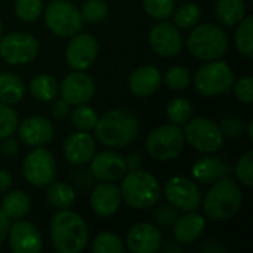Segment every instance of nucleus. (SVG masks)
Instances as JSON below:
<instances>
[{"label": "nucleus", "instance_id": "nucleus-1", "mask_svg": "<svg viewBox=\"0 0 253 253\" xmlns=\"http://www.w3.org/2000/svg\"><path fill=\"white\" fill-rule=\"evenodd\" d=\"M95 136L104 147L123 148L132 144L139 133V122L136 116L123 108L105 111L98 117L95 126Z\"/></svg>", "mask_w": 253, "mask_h": 253}, {"label": "nucleus", "instance_id": "nucleus-2", "mask_svg": "<svg viewBox=\"0 0 253 253\" xmlns=\"http://www.w3.org/2000/svg\"><path fill=\"white\" fill-rule=\"evenodd\" d=\"M49 231L53 249L59 253L82 252L89 242L86 222L79 213L70 209H62L53 215Z\"/></svg>", "mask_w": 253, "mask_h": 253}, {"label": "nucleus", "instance_id": "nucleus-3", "mask_svg": "<svg viewBox=\"0 0 253 253\" xmlns=\"http://www.w3.org/2000/svg\"><path fill=\"white\" fill-rule=\"evenodd\" d=\"M243 196L242 191L231 178L222 176L212 184L211 190L202 199L205 215L212 221H230L242 209Z\"/></svg>", "mask_w": 253, "mask_h": 253}, {"label": "nucleus", "instance_id": "nucleus-4", "mask_svg": "<svg viewBox=\"0 0 253 253\" xmlns=\"http://www.w3.org/2000/svg\"><path fill=\"white\" fill-rule=\"evenodd\" d=\"M120 194L122 200L132 209L144 211L157 205L162 187L157 178L148 172L129 170L120 179Z\"/></svg>", "mask_w": 253, "mask_h": 253}, {"label": "nucleus", "instance_id": "nucleus-5", "mask_svg": "<svg viewBox=\"0 0 253 253\" xmlns=\"http://www.w3.org/2000/svg\"><path fill=\"white\" fill-rule=\"evenodd\" d=\"M228 36L218 24H202L191 28L187 37V47L193 56L202 61L219 59L228 50Z\"/></svg>", "mask_w": 253, "mask_h": 253}, {"label": "nucleus", "instance_id": "nucleus-6", "mask_svg": "<svg viewBox=\"0 0 253 253\" xmlns=\"http://www.w3.org/2000/svg\"><path fill=\"white\" fill-rule=\"evenodd\" d=\"M147 153L157 162H170L181 156L185 147L184 132L178 125L165 123L150 132L145 141Z\"/></svg>", "mask_w": 253, "mask_h": 253}, {"label": "nucleus", "instance_id": "nucleus-7", "mask_svg": "<svg viewBox=\"0 0 253 253\" xmlns=\"http://www.w3.org/2000/svg\"><path fill=\"white\" fill-rule=\"evenodd\" d=\"M234 73L231 67L219 59L206 61L194 74V87L203 96H219L231 90Z\"/></svg>", "mask_w": 253, "mask_h": 253}, {"label": "nucleus", "instance_id": "nucleus-8", "mask_svg": "<svg viewBox=\"0 0 253 253\" xmlns=\"http://www.w3.org/2000/svg\"><path fill=\"white\" fill-rule=\"evenodd\" d=\"M184 126L185 127L182 132L185 142H188L199 153H216L224 144V136L219 130V126L213 120L206 117H191Z\"/></svg>", "mask_w": 253, "mask_h": 253}, {"label": "nucleus", "instance_id": "nucleus-9", "mask_svg": "<svg viewBox=\"0 0 253 253\" xmlns=\"http://www.w3.org/2000/svg\"><path fill=\"white\" fill-rule=\"evenodd\" d=\"M46 27L59 37H71L83 28L80 10L68 0H53L44 10Z\"/></svg>", "mask_w": 253, "mask_h": 253}, {"label": "nucleus", "instance_id": "nucleus-10", "mask_svg": "<svg viewBox=\"0 0 253 253\" xmlns=\"http://www.w3.org/2000/svg\"><path fill=\"white\" fill-rule=\"evenodd\" d=\"M22 173L25 181L37 188L47 187L56 176V162L53 154L42 147H33L22 162Z\"/></svg>", "mask_w": 253, "mask_h": 253}, {"label": "nucleus", "instance_id": "nucleus-11", "mask_svg": "<svg viewBox=\"0 0 253 253\" xmlns=\"http://www.w3.org/2000/svg\"><path fill=\"white\" fill-rule=\"evenodd\" d=\"M39 42L34 36L22 31L7 33L0 37V56L10 65H24L36 59Z\"/></svg>", "mask_w": 253, "mask_h": 253}, {"label": "nucleus", "instance_id": "nucleus-12", "mask_svg": "<svg viewBox=\"0 0 253 253\" xmlns=\"http://www.w3.org/2000/svg\"><path fill=\"white\" fill-rule=\"evenodd\" d=\"M168 203L182 212H194L202 206V191L199 185L185 176H173L165 185Z\"/></svg>", "mask_w": 253, "mask_h": 253}, {"label": "nucleus", "instance_id": "nucleus-13", "mask_svg": "<svg viewBox=\"0 0 253 253\" xmlns=\"http://www.w3.org/2000/svg\"><path fill=\"white\" fill-rule=\"evenodd\" d=\"M99 46L96 39L89 33H77L65 49V61L73 71H84L93 65L98 58Z\"/></svg>", "mask_w": 253, "mask_h": 253}, {"label": "nucleus", "instance_id": "nucleus-14", "mask_svg": "<svg viewBox=\"0 0 253 253\" xmlns=\"http://www.w3.org/2000/svg\"><path fill=\"white\" fill-rule=\"evenodd\" d=\"M148 42L153 52L162 58L176 56L184 44L181 30L173 22H169L166 19L151 28Z\"/></svg>", "mask_w": 253, "mask_h": 253}, {"label": "nucleus", "instance_id": "nucleus-15", "mask_svg": "<svg viewBox=\"0 0 253 253\" xmlns=\"http://www.w3.org/2000/svg\"><path fill=\"white\" fill-rule=\"evenodd\" d=\"M96 92V84L90 76L84 71H73L67 74L59 84L61 98L71 107L87 104L92 101Z\"/></svg>", "mask_w": 253, "mask_h": 253}, {"label": "nucleus", "instance_id": "nucleus-16", "mask_svg": "<svg viewBox=\"0 0 253 253\" xmlns=\"http://www.w3.org/2000/svg\"><path fill=\"white\" fill-rule=\"evenodd\" d=\"M9 248L13 253H39L43 248L40 231L34 224L18 219L9 227L7 237Z\"/></svg>", "mask_w": 253, "mask_h": 253}, {"label": "nucleus", "instance_id": "nucleus-17", "mask_svg": "<svg viewBox=\"0 0 253 253\" xmlns=\"http://www.w3.org/2000/svg\"><path fill=\"white\" fill-rule=\"evenodd\" d=\"M89 163L92 175L102 182H117L127 172L125 159L113 150L95 153Z\"/></svg>", "mask_w": 253, "mask_h": 253}, {"label": "nucleus", "instance_id": "nucleus-18", "mask_svg": "<svg viewBox=\"0 0 253 253\" xmlns=\"http://www.w3.org/2000/svg\"><path fill=\"white\" fill-rule=\"evenodd\" d=\"M18 138L28 147H42L52 141L55 127L47 117L31 116L18 123Z\"/></svg>", "mask_w": 253, "mask_h": 253}, {"label": "nucleus", "instance_id": "nucleus-19", "mask_svg": "<svg viewBox=\"0 0 253 253\" xmlns=\"http://www.w3.org/2000/svg\"><path fill=\"white\" fill-rule=\"evenodd\" d=\"M64 157L74 166L87 165L96 153L95 138L89 132H74L67 136L62 147Z\"/></svg>", "mask_w": 253, "mask_h": 253}, {"label": "nucleus", "instance_id": "nucleus-20", "mask_svg": "<svg viewBox=\"0 0 253 253\" xmlns=\"http://www.w3.org/2000/svg\"><path fill=\"white\" fill-rule=\"evenodd\" d=\"M122 205L120 188L114 182L98 184L90 194V208L99 218L113 216Z\"/></svg>", "mask_w": 253, "mask_h": 253}, {"label": "nucleus", "instance_id": "nucleus-21", "mask_svg": "<svg viewBox=\"0 0 253 253\" xmlns=\"http://www.w3.org/2000/svg\"><path fill=\"white\" fill-rule=\"evenodd\" d=\"M126 243L130 252L154 253L162 246V234L156 225L141 222L130 228V231L127 233Z\"/></svg>", "mask_w": 253, "mask_h": 253}, {"label": "nucleus", "instance_id": "nucleus-22", "mask_svg": "<svg viewBox=\"0 0 253 253\" xmlns=\"http://www.w3.org/2000/svg\"><path fill=\"white\" fill-rule=\"evenodd\" d=\"M162 84V73L153 65H142L129 76V90L139 98L151 96Z\"/></svg>", "mask_w": 253, "mask_h": 253}, {"label": "nucleus", "instance_id": "nucleus-23", "mask_svg": "<svg viewBox=\"0 0 253 253\" xmlns=\"http://www.w3.org/2000/svg\"><path fill=\"white\" fill-rule=\"evenodd\" d=\"M206 227V219L194 212H185V215H179L173 224V236L175 240L181 245H191L203 234Z\"/></svg>", "mask_w": 253, "mask_h": 253}, {"label": "nucleus", "instance_id": "nucleus-24", "mask_svg": "<svg viewBox=\"0 0 253 253\" xmlns=\"http://www.w3.org/2000/svg\"><path fill=\"white\" fill-rule=\"evenodd\" d=\"M227 165L222 159L216 156H203L197 159L191 168V173L194 181L205 184V185H212L218 179L227 175Z\"/></svg>", "mask_w": 253, "mask_h": 253}, {"label": "nucleus", "instance_id": "nucleus-25", "mask_svg": "<svg viewBox=\"0 0 253 253\" xmlns=\"http://www.w3.org/2000/svg\"><path fill=\"white\" fill-rule=\"evenodd\" d=\"M0 208L10 221L24 219L31 211V199L22 190H13L9 193L6 191Z\"/></svg>", "mask_w": 253, "mask_h": 253}, {"label": "nucleus", "instance_id": "nucleus-26", "mask_svg": "<svg viewBox=\"0 0 253 253\" xmlns=\"http://www.w3.org/2000/svg\"><path fill=\"white\" fill-rule=\"evenodd\" d=\"M25 83L19 76L10 71H0V102L13 105L24 99Z\"/></svg>", "mask_w": 253, "mask_h": 253}, {"label": "nucleus", "instance_id": "nucleus-27", "mask_svg": "<svg viewBox=\"0 0 253 253\" xmlns=\"http://www.w3.org/2000/svg\"><path fill=\"white\" fill-rule=\"evenodd\" d=\"M215 15L221 27H236L246 16L245 0H218Z\"/></svg>", "mask_w": 253, "mask_h": 253}, {"label": "nucleus", "instance_id": "nucleus-28", "mask_svg": "<svg viewBox=\"0 0 253 253\" xmlns=\"http://www.w3.org/2000/svg\"><path fill=\"white\" fill-rule=\"evenodd\" d=\"M28 89L34 99L40 102H50L59 93V83L53 76L47 73H40L30 80Z\"/></svg>", "mask_w": 253, "mask_h": 253}, {"label": "nucleus", "instance_id": "nucleus-29", "mask_svg": "<svg viewBox=\"0 0 253 253\" xmlns=\"http://www.w3.org/2000/svg\"><path fill=\"white\" fill-rule=\"evenodd\" d=\"M46 197L52 208L62 211V209H70L73 206V203L76 202V191L73 190L71 185L65 182L52 181L47 185Z\"/></svg>", "mask_w": 253, "mask_h": 253}, {"label": "nucleus", "instance_id": "nucleus-30", "mask_svg": "<svg viewBox=\"0 0 253 253\" xmlns=\"http://www.w3.org/2000/svg\"><path fill=\"white\" fill-rule=\"evenodd\" d=\"M70 122L76 127V130L80 132H90L95 129L96 122H98V113L89 107L87 104L82 105H74L73 110H70Z\"/></svg>", "mask_w": 253, "mask_h": 253}, {"label": "nucleus", "instance_id": "nucleus-31", "mask_svg": "<svg viewBox=\"0 0 253 253\" xmlns=\"http://www.w3.org/2000/svg\"><path fill=\"white\" fill-rule=\"evenodd\" d=\"M234 42H236V47L237 50L252 59L253 58V18L252 16H245L236 28V34H234Z\"/></svg>", "mask_w": 253, "mask_h": 253}, {"label": "nucleus", "instance_id": "nucleus-32", "mask_svg": "<svg viewBox=\"0 0 253 253\" xmlns=\"http://www.w3.org/2000/svg\"><path fill=\"white\" fill-rule=\"evenodd\" d=\"M173 24L179 30H191L200 21V9L196 3L187 1L173 10Z\"/></svg>", "mask_w": 253, "mask_h": 253}, {"label": "nucleus", "instance_id": "nucleus-33", "mask_svg": "<svg viewBox=\"0 0 253 253\" xmlns=\"http://www.w3.org/2000/svg\"><path fill=\"white\" fill-rule=\"evenodd\" d=\"M166 114L170 123L182 126L193 117V104L187 98H175L168 104Z\"/></svg>", "mask_w": 253, "mask_h": 253}, {"label": "nucleus", "instance_id": "nucleus-34", "mask_svg": "<svg viewBox=\"0 0 253 253\" xmlns=\"http://www.w3.org/2000/svg\"><path fill=\"white\" fill-rule=\"evenodd\" d=\"M162 80H165L166 86L172 90H185L191 84V73L187 67L175 65L162 76Z\"/></svg>", "mask_w": 253, "mask_h": 253}, {"label": "nucleus", "instance_id": "nucleus-35", "mask_svg": "<svg viewBox=\"0 0 253 253\" xmlns=\"http://www.w3.org/2000/svg\"><path fill=\"white\" fill-rule=\"evenodd\" d=\"M92 251L95 253H123L125 245L123 240L110 231L98 234L92 242Z\"/></svg>", "mask_w": 253, "mask_h": 253}, {"label": "nucleus", "instance_id": "nucleus-36", "mask_svg": "<svg viewBox=\"0 0 253 253\" xmlns=\"http://www.w3.org/2000/svg\"><path fill=\"white\" fill-rule=\"evenodd\" d=\"M108 12L110 6L105 0H86L80 9L83 21H87L90 24H98L104 21L108 16Z\"/></svg>", "mask_w": 253, "mask_h": 253}, {"label": "nucleus", "instance_id": "nucleus-37", "mask_svg": "<svg viewBox=\"0 0 253 253\" xmlns=\"http://www.w3.org/2000/svg\"><path fill=\"white\" fill-rule=\"evenodd\" d=\"M144 9L153 19L165 21L175 10V0H142Z\"/></svg>", "mask_w": 253, "mask_h": 253}, {"label": "nucleus", "instance_id": "nucleus-38", "mask_svg": "<svg viewBox=\"0 0 253 253\" xmlns=\"http://www.w3.org/2000/svg\"><path fill=\"white\" fill-rule=\"evenodd\" d=\"M16 16L24 22H34L43 12V0H16Z\"/></svg>", "mask_w": 253, "mask_h": 253}, {"label": "nucleus", "instance_id": "nucleus-39", "mask_svg": "<svg viewBox=\"0 0 253 253\" xmlns=\"http://www.w3.org/2000/svg\"><path fill=\"white\" fill-rule=\"evenodd\" d=\"M19 119L12 105L0 102V139L12 136L16 132Z\"/></svg>", "mask_w": 253, "mask_h": 253}, {"label": "nucleus", "instance_id": "nucleus-40", "mask_svg": "<svg viewBox=\"0 0 253 253\" xmlns=\"http://www.w3.org/2000/svg\"><path fill=\"white\" fill-rule=\"evenodd\" d=\"M234 173H236L237 181H239L242 185H245V187H248V188L252 187L253 151L249 150L248 153H245V154L237 160V163H236V166H234Z\"/></svg>", "mask_w": 253, "mask_h": 253}, {"label": "nucleus", "instance_id": "nucleus-41", "mask_svg": "<svg viewBox=\"0 0 253 253\" xmlns=\"http://www.w3.org/2000/svg\"><path fill=\"white\" fill-rule=\"evenodd\" d=\"M218 126H219V130H221L224 139L225 138L236 139V138L242 136L243 132H245V122L240 117H237V116H227V117H224L219 122Z\"/></svg>", "mask_w": 253, "mask_h": 253}, {"label": "nucleus", "instance_id": "nucleus-42", "mask_svg": "<svg viewBox=\"0 0 253 253\" xmlns=\"http://www.w3.org/2000/svg\"><path fill=\"white\" fill-rule=\"evenodd\" d=\"M178 216H179V209H176L170 203H163L157 206V209L154 211V221L160 227H172L178 219Z\"/></svg>", "mask_w": 253, "mask_h": 253}, {"label": "nucleus", "instance_id": "nucleus-43", "mask_svg": "<svg viewBox=\"0 0 253 253\" xmlns=\"http://www.w3.org/2000/svg\"><path fill=\"white\" fill-rule=\"evenodd\" d=\"M236 98L243 104H252L253 102V79L252 76H245L233 83V87Z\"/></svg>", "mask_w": 253, "mask_h": 253}, {"label": "nucleus", "instance_id": "nucleus-44", "mask_svg": "<svg viewBox=\"0 0 253 253\" xmlns=\"http://www.w3.org/2000/svg\"><path fill=\"white\" fill-rule=\"evenodd\" d=\"M50 102H52V105H50V114L55 119H64L65 116H68V113L71 110V105L68 102H65L62 98H59V99L55 98Z\"/></svg>", "mask_w": 253, "mask_h": 253}, {"label": "nucleus", "instance_id": "nucleus-45", "mask_svg": "<svg viewBox=\"0 0 253 253\" xmlns=\"http://www.w3.org/2000/svg\"><path fill=\"white\" fill-rule=\"evenodd\" d=\"M125 163H126L127 172L129 170H139L141 166H142V156L139 153H130L125 159Z\"/></svg>", "mask_w": 253, "mask_h": 253}, {"label": "nucleus", "instance_id": "nucleus-46", "mask_svg": "<svg viewBox=\"0 0 253 253\" xmlns=\"http://www.w3.org/2000/svg\"><path fill=\"white\" fill-rule=\"evenodd\" d=\"M18 150H19V147H18L16 139H13L12 136L4 138V142L1 144V148H0V151L4 156H15L18 153Z\"/></svg>", "mask_w": 253, "mask_h": 253}, {"label": "nucleus", "instance_id": "nucleus-47", "mask_svg": "<svg viewBox=\"0 0 253 253\" xmlns=\"http://www.w3.org/2000/svg\"><path fill=\"white\" fill-rule=\"evenodd\" d=\"M12 184H13V178H12L10 172L6 169H0V194L9 191Z\"/></svg>", "mask_w": 253, "mask_h": 253}, {"label": "nucleus", "instance_id": "nucleus-48", "mask_svg": "<svg viewBox=\"0 0 253 253\" xmlns=\"http://www.w3.org/2000/svg\"><path fill=\"white\" fill-rule=\"evenodd\" d=\"M9 227H10V219L4 215V212L0 208V245L6 240L7 233H9Z\"/></svg>", "mask_w": 253, "mask_h": 253}, {"label": "nucleus", "instance_id": "nucleus-49", "mask_svg": "<svg viewBox=\"0 0 253 253\" xmlns=\"http://www.w3.org/2000/svg\"><path fill=\"white\" fill-rule=\"evenodd\" d=\"M252 120H251V122H249V123H248V136H249V139H251V141H252L253 139V132H252Z\"/></svg>", "mask_w": 253, "mask_h": 253}, {"label": "nucleus", "instance_id": "nucleus-50", "mask_svg": "<svg viewBox=\"0 0 253 253\" xmlns=\"http://www.w3.org/2000/svg\"><path fill=\"white\" fill-rule=\"evenodd\" d=\"M3 36V22L0 21V37Z\"/></svg>", "mask_w": 253, "mask_h": 253}, {"label": "nucleus", "instance_id": "nucleus-51", "mask_svg": "<svg viewBox=\"0 0 253 253\" xmlns=\"http://www.w3.org/2000/svg\"><path fill=\"white\" fill-rule=\"evenodd\" d=\"M50 1H53V0H50Z\"/></svg>", "mask_w": 253, "mask_h": 253}, {"label": "nucleus", "instance_id": "nucleus-52", "mask_svg": "<svg viewBox=\"0 0 253 253\" xmlns=\"http://www.w3.org/2000/svg\"><path fill=\"white\" fill-rule=\"evenodd\" d=\"M0 71H1V70H0Z\"/></svg>", "mask_w": 253, "mask_h": 253}]
</instances>
